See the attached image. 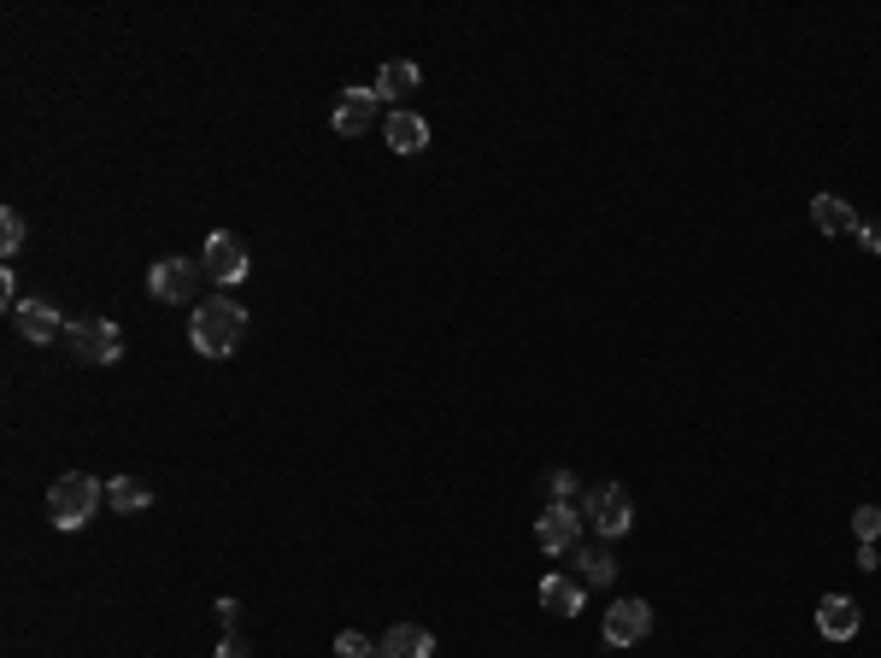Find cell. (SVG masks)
<instances>
[{"label":"cell","instance_id":"cell-1","mask_svg":"<svg viewBox=\"0 0 881 658\" xmlns=\"http://www.w3.org/2000/svg\"><path fill=\"white\" fill-rule=\"evenodd\" d=\"M189 336H194V347L207 359H230L241 341H248V306H236V300H200L194 306V323H189Z\"/></svg>","mask_w":881,"mask_h":658},{"label":"cell","instance_id":"cell-2","mask_svg":"<svg viewBox=\"0 0 881 658\" xmlns=\"http://www.w3.org/2000/svg\"><path fill=\"white\" fill-rule=\"evenodd\" d=\"M100 500H107V488H100L89 470H71V477H59L48 488V518H53V529H83Z\"/></svg>","mask_w":881,"mask_h":658},{"label":"cell","instance_id":"cell-3","mask_svg":"<svg viewBox=\"0 0 881 658\" xmlns=\"http://www.w3.org/2000/svg\"><path fill=\"white\" fill-rule=\"evenodd\" d=\"M66 341H71V353L83 359V365H118V353H124V329H118L112 318H83V323H71Z\"/></svg>","mask_w":881,"mask_h":658},{"label":"cell","instance_id":"cell-4","mask_svg":"<svg viewBox=\"0 0 881 658\" xmlns=\"http://www.w3.org/2000/svg\"><path fill=\"white\" fill-rule=\"evenodd\" d=\"M582 524H593L600 535H629V524H634V506H629V493H623L618 482H605V488H588V493H582Z\"/></svg>","mask_w":881,"mask_h":658},{"label":"cell","instance_id":"cell-5","mask_svg":"<svg viewBox=\"0 0 881 658\" xmlns=\"http://www.w3.org/2000/svg\"><path fill=\"white\" fill-rule=\"evenodd\" d=\"M200 271H207L212 282H241V277H248V247H241V236L212 230L207 236V253H200Z\"/></svg>","mask_w":881,"mask_h":658},{"label":"cell","instance_id":"cell-6","mask_svg":"<svg viewBox=\"0 0 881 658\" xmlns=\"http://www.w3.org/2000/svg\"><path fill=\"white\" fill-rule=\"evenodd\" d=\"M535 541H541L547 552H577V547H582V511L564 506V500H552V506L541 511V524H535Z\"/></svg>","mask_w":881,"mask_h":658},{"label":"cell","instance_id":"cell-7","mask_svg":"<svg viewBox=\"0 0 881 658\" xmlns=\"http://www.w3.org/2000/svg\"><path fill=\"white\" fill-rule=\"evenodd\" d=\"M148 288H153V300H166V306H182V300H194V288H200V271L189 259H159L153 271H148Z\"/></svg>","mask_w":881,"mask_h":658},{"label":"cell","instance_id":"cell-8","mask_svg":"<svg viewBox=\"0 0 881 658\" xmlns=\"http://www.w3.org/2000/svg\"><path fill=\"white\" fill-rule=\"evenodd\" d=\"M652 629V606L647 600H618L605 611V647H634Z\"/></svg>","mask_w":881,"mask_h":658},{"label":"cell","instance_id":"cell-9","mask_svg":"<svg viewBox=\"0 0 881 658\" xmlns=\"http://www.w3.org/2000/svg\"><path fill=\"white\" fill-rule=\"evenodd\" d=\"M377 107H382V94L377 89H347L341 100H336V136H364L377 123Z\"/></svg>","mask_w":881,"mask_h":658},{"label":"cell","instance_id":"cell-10","mask_svg":"<svg viewBox=\"0 0 881 658\" xmlns=\"http://www.w3.org/2000/svg\"><path fill=\"white\" fill-rule=\"evenodd\" d=\"M811 223H817L823 236H858V230H864V223H858V212H852L840 195H817V200H811Z\"/></svg>","mask_w":881,"mask_h":658},{"label":"cell","instance_id":"cell-11","mask_svg":"<svg viewBox=\"0 0 881 658\" xmlns=\"http://www.w3.org/2000/svg\"><path fill=\"white\" fill-rule=\"evenodd\" d=\"M18 329H24L30 341H59V336H66L71 323L59 318L48 300H18Z\"/></svg>","mask_w":881,"mask_h":658},{"label":"cell","instance_id":"cell-12","mask_svg":"<svg viewBox=\"0 0 881 658\" xmlns=\"http://www.w3.org/2000/svg\"><path fill=\"white\" fill-rule=\"evenodd\" d=\"M377 652H382V658H429V652H436V635L418 629V624H394V629L377 641Z\"/></svg>","mask_w":881,"mask_h":658},{"label":"cell","instance_id":"cell-13","mask_svg":"<svg viewBox=\"0 0 881 658\" xmlns=\"http://www.w3.org/2000/svg\"><path fill=\"white\" fill-rule=\"evenodd\" d=\"M817 629H823L829 641H852V635H858V600H847V594H829V600L817 606Z\"/></svg>","mask_w":881,"mask_h":658},{"label":"cell","instance_id":"cell-14","mask_svg":"<svg viewBox=\"0 0 881 658\" xmlns=\"http://www.w3.org/2000/svg\"><path fill=\"white\" fill-rule=\"evenodd\" d=\"M382 130H388V148L394 153H423L429 148V123L418 112H388Z\"/></svg>","mask_w":881,"mask_h":658},{"label":"cell","instance_id":"cell-15","mask_svg":"<svg viewBox=\"0 0 881 658\" xmlns=\"http://www.w3.org/2000/svg\"><path fill=\"white\" fill-rule=\"evenodd\" d=\"M541 606L552 617H577L582 611V582H570V576H547V582H541Z\"/></svg>","mask_w":881,"mask_h":658},{"label":"cell","instance_id":"cell-16","mask_svg":"<svg viewBox=\"0 0 881 658\" xmlns=\"http://www.w3.org/2000/svg\"><path fill=\"white\" fill-rule=\"evenodd\" d=\"M577 582L582 588H611L618 582V565H611L600 547H577Z\"/></svg>","mask_w":881,"mask_h":658},{"label":"cell","instance_id":"cell-17","mask_svg":"<svg viewBox=\"0 0 881 658\" xmlns=\"http://www.w3.org/2000/svg\"><path fill=\"white\" fill-rule=\"evenodd\" d=\"M148 500H153V488H148V482H136V477L107 482V506H112V511H124V518H130V511H141Z\"/></svg>","mask_w":881,"mask_h":658},{"label":"cell","instance_id":"cell-18","mask_svg":"<svg viewBox=\"0 0 881 658\" xmlns=\"http://www.w3.org/2000/svg\"><path fill=\"white\" fill-rule=\"evenodd\" d=\"M418 82H423V71L412 66V59H388L382 77H377V94H412Z\"/></svg>","mask_w":881,"mask_h":658},{"label":"cell","instance_id":"cell-19","mask_svg":"<svg viewBox=\"0 0 881 658\" xmlns=\"http://www.w3.org/2000/svg\"><path fill=\"white\" fill-rule=\"evenodd\" d=\"M336 658H382V652L364 641L359 629H347V635H336Z\"/></svg>","mask_w":881,"mask_h":658},{"label":"cell","instance_id":"cell-20","mask_svg":"<svg viewBox=\"0 0 881 658\" xmlns=\"http://www.w3.org/2000/svg\"><path fill=\"white\" fill-rule=\"evenodd\" d=\"M852 535H858V541H875V535H881V506H858L852 511Z\"/></svg>","mask_w":881,"mask_h":658},{"label":"cell","instance_id":"cell-21","mask_svg":"<svg viewBox=\"0 0 881 658\" xmlns=\"http://www.w3.org/2000/svg\"><path fill=\"white\" fill-rule=\"evenodd\" d=\"M0 247H7V253H18V247H24V218H18L12 206L0 212Z\"/></svg>","mask_w":881,"mask_h":658},{"label":"cell","instance_id":"cell-22","mask_svg":"<svg viewBox=\"0 0 881 658\" xmlns=\"http://www.w3.org/2000/svg\"><path fill=\"white\" fill-rule=\"evenodd\" d=\"M547 493L552 500H570V493H577V477H570V470H547Z\"/></svg>","mask_w":881,"mask_h":658},{"label":"cell","instance_id":"cell-23","mask_svg":"<svg viewBox=\"0 0 881 658\" xmlns=\"http://www.w3.org/2000/svg\"><path fill=\"white\" fill-rule=\"evenodd\" d=\"M236 617H241V606H236V600H218V629H223V635L236 629Z\"/></svg>","mask_w":881,"mask_h":658},{"label":"cell","instance_id":"cell-24","mask_svg":"<svg viewBox=\"0 0 881 658\" xmlns=\"http://www.w3.org/2000/svg\"><path fill=\"white\" fill-rule=\"evenodd\" d=\"M218 658H248V641H236V635H223V641H218Z\"/></svg>","mask_w":881,"mask_h":658},{"label":"cell","instance_id":"cell-25","mask_svg":"<svg viewBox=\"0 0 881 658\" xmlns=\"http://www.w3.org/2000/svg\"><path fill=\"white\" fill-rule=\"evenodd\" d=\"M858 565H864V570H875V565H881V552H875V541H858Z\"/></svg>","mask_w":881,"mask_h":658},{"label":"cell","instance_id":"cell-26","mask_svg":"<svg viewBox=\"0 0 881 658\" xmlns=\"http://www.w3.org/2000/svg\"><path fill=\"white\" fill-rule=\"evenodd\" d=\"M858 241H864L870 253H881V223H864V230H858Z\"/></svg>","mask_w":881,"mask_h":658}]
</instances>
